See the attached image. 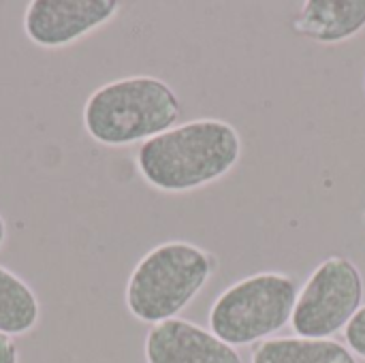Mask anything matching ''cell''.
I'll use <instances>...</instances> for the list:
<instances>
[{
	"instance_id": "12",
	"label": "cell",
	"mask_w": 365,
	"mask_h": 363,
	"mask_svg": "<svg viewBox=\"0 0 365 363\" xmlns=\"http://www.w3.org/2000/svg\"><path fill=\"white\" fill-rule=\"evenodd\" d=\"M0 363H17V349L4 334H0Z\"/></svg>"
},
{
	"instance_id": "9",
	"label": "cell",
	"mask_w": 365,
	"mask_h": 363,
	"mask_svg": "<svg viewBox=\"0 0 365 363\" xmlns=\"http://www.w3.org/2000/svg\"><path fill=\"white\" fill-rule=\"evenodd\" d=\"M250 363H357L349 347L336 340L274 338L255 347Z\"/></svg>"
},
{
	"instance_id": "13",
	"label": "cell",
	"mask_w": 365,
	"mask_h": 363,
	"mask_svg": "<svg viewBox=\"0 0 365 363\" xmlns=\"http://www.w3.org/2000/svg\"><path fill=\"white\" fill-rule=\"evenodd\" d=\"M4 240H6V225H4V218L0 216V246L4 244Z\"/></svg>"
},
{
	"instance_id": "6",
	"label": "cell",
	"mask_w": 365,
	"mask_h": 363,
	"mask_svg": "<svg viewBox=\"0 0 365 363\" xmlns=\"http://www.w3.org/2000/svg\"><path fill=\"white\" fill-rule=\"evenodd\" d=\"M120 11L115 0H34L24 13V32L38 47H66L109 24Z\"/></svg>"
},
{
	"instance_id": "1",
	"label": "cell",
	"mask_w": 365,
	"mask_h": 363,
	"mask_svg": "<svg viewBox=\"0 0 365 363\" xmlns=\"http://www.w3.org/2000/svg\"><path fill=\"white\" fill-rule=\"evenodd\" d=\"M240 158L237 128L225 120L201 118L143 141L137 169L156 190L188 193L225 178Z\"/></svg>"
},
{
	"instance_id": "7",
	"label": "cell",
	"mask_w": 365,
	"mask_h": 363,
	"mask_svg": "<svg viewBox=\"0 0 365 363\" xmlns=\"http://www.w3.org/2000/svg\"><path fill=\"white\" fill-rule=\"evenodd\" d=\"M143 351L148 363H244L233 347L184 319L154 325Z\"/></svg>"
},
{
	"instance_id": "5",
	"label": "cell",
	"mask_w": 365,
	"mask_h": 363,
	"mask_svg": "<svg viewBox=\"0 0 365 363\" xmlns=\"http://www.w3.org/2000/svg\"><path fill=\"white\" fill-rule=\"evenodd\" d=\"M364 276L346 257L325 259L297 293L291 327L299 338L329 340L355 319L364 304Z\"/></svg>"
},
{
	"instance_id": "4",
	"label": "cell",
	"mask_w": 365,
	"mask_h": 363,
	"mask_svg": "<svg viewBox=\"0 0 365 363\" xmlns=\"http://www.w3.org/2000/svg\"><path fill=\"white\" fill-rule=\"evenodd\" d=\"M297 282L282 272H261L237 280L210 308V329L229 347L263 342L291 323Z\"/></svg>"
},
{
	"instance_id": "14",
	"label": "cell",
	"mask_w": 365,
	"mask_h": 363,
	"mask_svg": "<svg viewBox=\"0 0 365 363\" xmlns=\"http://www.w3.org/2000/svg\"><path fill=\"white\" fill-rule=\"evenodd\" d=\"M364 218H365V214H364Z\"/></svg>"
},
{
	"instance_id": "10",
	"label": "cell",
	"mask_w": 365,
	"mask_h": 363,
	"mask_svg": "<svg viewBox=\"0 0 365 363\" xmlns=\"http://www.w3.org/2000/svg\"><path fill=\"white\" fill-rule=\"evenodd\" d=\"M41 308L34 291L0 265V334L24 336L38 323Z\"/></svg>"
},
{
	"instance_id": "8",
	"label": "cell",
	"mask_w": 365,
	"mask_h": 363,
	"mask_svg": "<svg viewBox=\"0 0 365 363\" xmlns=\"http://www.w3.org/2000/svg\"><path fill=\"white\" fill-rule=\"evenodd\" d=\"M297 34L317 43H342L365 28V0H306L293 19Z\"/></svg>"
},
{
	"instance_id": "11",
	"label": "cell",
	"mask_w": 365,
	"mask_h": 363,
	"mask_svg": "<svg viewBox=\"0 0 365 363\" xmlns=\"http://www.w3.org/2000/svg\"><path fill=\"white\" fill-rule=\"evenodd\" d=\"M344 338H346L349 351L365 359V306H361V310L355 315V319L346 325Z\"/></svg>"
},
{
	"instance_id": "2",
	"label": "cell",
	"mask_w": 365,
	"mask_h": 363,
	"mask_svg": "<svg viewBox=\"0 0 365 363\" xmlns=\"http://www.w3.org/2000/svg\"><path fill=\"white\" fill-rule=\"evenodd\" d=\"M180 116L175 90L152 75L113 79L96 88L83 105L88 135L111 148L143 143L173 128Z\"/></svg>"
},
{
	"instance_id": "3",
	"label": "cell",
	"mask_w": 365,
	"mask_h": 363,
	"mask_svg": "<svg viewBox=\"0 0 365 363\" xmlns=\"http://www.w3.org/2000/svg\"><path fill=\"white\" fill-rule=\"evenodd\" d=\"M216 259L188 242H165L152 248L126 282V308L141 323L175 319L207 285Z\"/></svg>"
}]
</instances>
